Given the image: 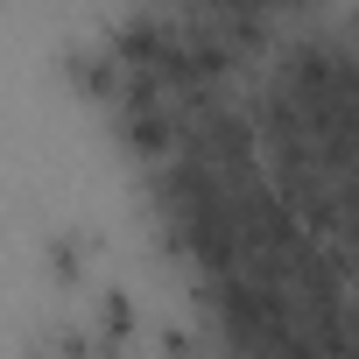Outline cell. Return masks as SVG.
I'll return each instance as SVG.
<instances>
[{
	"instance_id": "6da1fadb",
	"label": "cell",
	"mask_w": 359,
	"mask_h": 359,
	"mask_svg": "<svg viewBox=\"0 0 359 359\" xmlns=\"http://www.w3.org/2000/svg\"><path fill=\"white\" fill-rule=\"evenodd\" d=\"M127 338H134V303L113 289V296H99V345H106V352H120Z\"/></svg>"
},
{
	"instance_id": "7a4b0ae2",
	"label": "cell",
	"mask_w": 359,
	"mask_h": 359,
	"mask_svg": "<svg viewBox=\"0 0 359 359\" xmlns=\"http://www.w3.org/2000/svg\"><path fill=\"white\" fill-rule=\"evenodd\" d=\"M85 254H92V247H85V233H57V240H50V275H57L64 289H71V282H85Z\"/></svg>"
}]
</instances>
